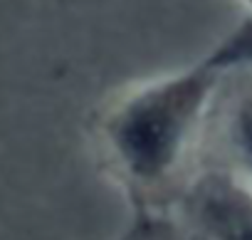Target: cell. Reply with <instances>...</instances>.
I'll use <instances>...</instances> for the list:
<instances>
[{
  "label": "cell",
  "instance_id": "obj_2",
  "mask_svg": "<svg viewBox=\"0 0 252 240\" xmlns=\"http://www.w3.org/2000/svg\"><path fill=\"white\" fill-rule=\"evenodd\" d=\"M198 169H218L252 191V69L225 72L208 116Z\"/></svg>",
  "mask_w": 252,
  "mask_h": 240
},
{
  "label": "cell",
  "instance_id": "obj_4",
  "mask_svg": "<svg viewBox=\"0 0 252 240\" xmlns=\"http://www.w3.org/2000/svg\"><path fill=\"white\" fill-rule=\"evenodd\" d=\"M210 67L220 72L235 69H252V15L245 18L222 42L220 47L205 60Z\"/></svg>",
  "mask_w": 252,
  "mask_h": 240
},
{
  "label": "cell",
  "instance_id": "obj_3",
  "mask_svg": "<svg viewBox=\"0 0 252 240\" xmlns=\"http://www.w3.org/2000/svg\"><path fill=\"white\" fill-rule=\"evenodd\" d=\"M198 240H252V191L218 169H198L178 196Z\"/></svg>",
  "mask_w": 252,
  "mask_h": 240
},
{
  "label": "cell",
  "instance_id": "obj_5",
  "mask_svg": "<svg viewBox=\"0 0 252 240\" xmlns=\"http://www.w3.org/2000/svg\"><path fill=\"white\" fill-rule=\"evenodd\" d=\"M242 3H247V8L252 10V0H242Z\"/></svg>",
  "mask_w": 252,
  "mask_h": 240
},
{
  "label": "cell",
  "instance_id": "obj_1",
  "mask_svg": "<svg viewBox=\"0 0 252 240\" xmlns=\"http://www.w3.org/2000/svg\"><path fill=\"white\" fill-rule=\"evenodd\" d=\"M225 72L200 62L139 84L109 106L99 137L116 176L141 196L176 191L198 171L203 137Z\"/></svg>",
  "mask_w": 252,
  "mask_h": 240
}]
</instances>
